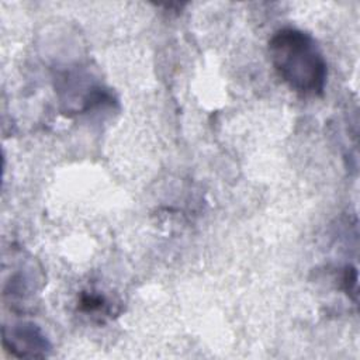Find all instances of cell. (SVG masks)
Segmentation results:
<instances>
[{"instance_id": "6da1fadb", "label": "cell", "mask_w": 360, "mask_h": 360, "mask_svg": "<svg viewBox=\"0 0 360 360\" xmlns=\"http://www.w3.org/2000/svg\"><path fill=\"white\" fill-rule=\"evenodd\" d=\"M269 56L278 77L291 90L305 97L323 94L328 65L308 32L292 27L276 31L269 41Z\"/></svg>"}, {"instance_id": "7a4b0ae2", "label": "cell", "mask_w": 360, "mask_h": 360, "mask_svg": "<svg viewBox=\"0 0 360 360\" xmlns=\"http://www.w3.org/2000/svg\"><path fill=\"white\" fill-rule=\"evenodd\" d=\"M3 347L14 357L41 359L52 349L46 335L32 322H17L3 328Z\"/></svg>"}, {"instance_id": "3957f363", "label": "cell", "mask_w": 360, "mask_h": 360, "mask_svg": "<svg viewBox=\"0 0 360 360\" xmlns=\"http://www.w3.org/2000/svg\"><path fill=\"white\" fill-rule=\"evenodd\" d=\"M80 311L90 314V315H103L107 316L111 314L112 307L110 301L103 295L97 292H83L79 301Z\"/></svg>"}]
</instances>
